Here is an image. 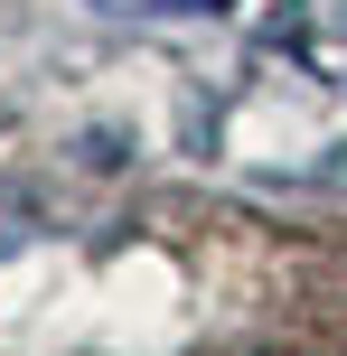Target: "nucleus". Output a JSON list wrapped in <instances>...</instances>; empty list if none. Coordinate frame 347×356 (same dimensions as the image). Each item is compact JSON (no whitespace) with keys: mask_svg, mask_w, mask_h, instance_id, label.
I'll return each instance as SVG.
<instances>
[{"mask_svg":"<svg viewBox=\"0 0 347 356\" xmlns=\"http://www.w3.org/2000/svg\"><path fill=\"white\" fill-rule=\"evenodd\" d=\"M104 10H131V19H197V10H235V0H104Z\"/></svg>","mask_w":347,"mask_h":356,"instance_id":"1","label":"nucleus"}]
</instances>
